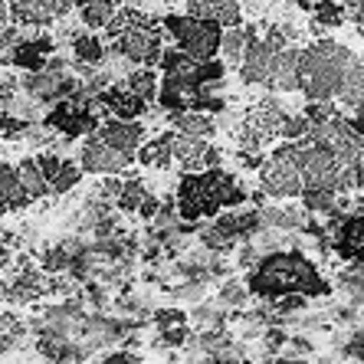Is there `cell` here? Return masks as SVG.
Masks as SVG:
<instances>
[{
    "label": "cell",
    "instance_id": "1",
    "mask_svg": "<svg viewBox=\"0 0 364 364\" xmlns=\"http://www.w3.org/2000/svg\"><path fill=\"white\" fill-rule=\"evenodd\" d=\"M246 286H250L253 299H259V302H276V299L289 296V292H302L309 299L331 292V282L325 279L318 272V266L299 246H289V250L263 256L253 269L246 272Z\"/></svg>",
    "mask_w": 364,
    "mask_h": 364
},
{
    "label": "cell",
    "instance_id": "2",
    "mask_svg": "<svg viewBox=\"0 0 364 364\" xmlns=\"http://www.w3.org/2000/svg\"><path fill=\"white\" fill-rule=\"evenodd\" d=\"M246 200V191L233 181V174L220 168L207 171H184L178 184V213L181 220L200 223L217 217L227 207H240Z\"/></svg>",
    "mask_w": 364,
    "mask_h": 364
},
{
    "label": "cell",
    "instance_id": "3",
    "mask_svg": "<svg viewBox=\"0 0 364 364\" xmlns=\"http://www.w3.org/2000/svg\"><path fill=\"white\" fill-rule=\"evenodd\" d=\"M358 53L338 40H312L302 46V92L305 99L338 102L351 76Z\"/></svg>",
    "mask_w": 364,
    "mask_h": 364
},
{
    "label": "cell",
    "instance_id": "4",
    "mask_svg": "<svg viewBox=\"0 0 364 364\" xmlns=\"http://www.w3.org/2000/svg\"><path fill=\"white\" fill-rule=\"evenodd\" d=\"M259 191L269 200H299L302 197L305 174H302V164H299L289 138L266 154L263 168H259Z\"/></svg>",
    "mask_w": 364,
    "mask_h": 364
},
{
    "label": "cell",
    "instance_id": "5",
    "mask_svg": "<svg viewBox=\"0 0 364 364\" xmlns=\"http://www.w3.org/2000/svg\"><path fill=\"white\" fill-rule=\"evenodd\" d=\"M164 36L174 40V46H181L184 53H191L194 60H217L223 43V26L213 20H200L194 14H168L161 17Z\"/></svg>",
    "mask_w": 364,
    "mask_h": 364
},
{
    "label": "cell",
    "instance_id": "6",
    "mask_svg": "<svg viewBox=\"0 0 364 364\" xmlns=\"http://www.w3.org/2000/svg\"><path fill=\"white\" fill-rule=\"evenodd\" d=\"M79 82H82V76L76 73V63L60 56V53H53L43 69H33V73L20 76V89L33 102H40V105H53L60 99H69L79 89Z\"/></svg>",
    "mask_w": 364,
    "mask_h": 364
},
{
    "label": "cell",
    "instance_id": "7",
    "mask_svg": "<svg viewBox=\"0 0 364 364\" xmlns=\"http://www.w3.org/2000/svg\"><path fill=\"white\" fill-rule=\"evenodd\" d=\"M138 158L132 151H122L112 141L92 132L85 135V141L79 144V164L85 168V174H99V178H122Z\"/></svg>",
    "mask_w": 364,
    "mask_h": 364
},
{
    "label": "cell",
    "instance_id": "8",
    "mask_svg": "<svg viewBox=\"0 0 364 364\" xmlns=\"http://www.w3.org/2000/svg\"><path fill=\"white\" fill-rule=\"evenodd\" d=\"M56 46H60V40L53 33H46V30H33V26H26L23 40L10 50V56L4 63L14 69H20V73H33V69H43L46 66V60H50L53 53H56Z\"/></svg>",
    "mask_w": 364,
    "mask_h": 364
},
{
    "label": "cell",
    "instance_id": "9",
    "mask_svg": "<svg viewBox=\"0 0 364 364\" xmlns=\"http://www.w3.org/2000/svg\"><path fill=\"white\" fill-rule=\"evenodd\" d=\"M10 10H14V23L50 30L69 17V10H76V0H10Z\"/></svg>",
    "mask_w": 364,
    "mask_h": 364
},
{
    "label": "cell",
    "instance_id": "10",
    "mask_svg": "<svg viewBox=\"0 0 364 364\" xmlns=\"http://www.w3.org/2000/svg\"><path fill=\"white\" fill-rule=\"evenodd\" d=\"M99 135L105 138V141H112L115 148H122V151H132L135 158H138V148L148 141L141 122H138V119H119V115H112V119L102 122Z\"/></svg>",
    "mask_w": 364,
    "mask_h": 364
},
{
    "label": "cell",
    "instance_id": "11",
    "mask_svg": "<svg viewBox=\"0 0 364 364\" xmlns=\"http://www.w3.org/2000/svg\"><path fill=\"white\" fill-rule=\"evenodd\" d=\"M184 10L200 20L220 23L223 30H227V26H240L246 17V10L240 0H184Z\"/></svg>",
    "mask_w": 364,
    "mask_h": 364
},
{
    "label": "cell",
    "instance_id": "12",
    "mask_svg": "<svg viewBox=\"0 0 364 364\" xmlns=\"http://www.w3.org/2000/svg\"><path fill=\"white\" fill-rule=\"evenodd\" d=\"M269 92H302V46H292L289 43L286 50L279 53V63H276V73H272Z\"/></svg>",
    "mask_w": 364,
    "mask_h": 364
},
{
    "label": "cell",
    "instance_id": "13",
    "mask_svg": "<svg viewBox=\"0 0 364 364\" xmlns=\"http://www.w3.org/2000/svg\"><path fill=\"white\" fill-rule=\"evenodd\" d=\"M69 53H73V60L82 63V66H95L102 69L105 56H109V43L99 36V30H76V33H69Z\"/></svg>",
    "mask_w": 364,
    "mask_h": 364
},
{
    "label": "cell",
    "instance_id": "14",
    "mask_svg": "<svg viewBox=\"0 0 364 364\" xmlns=\"http://www.w3.org/2000/svg\"><path fill=\"white\" fill-rule=\"evenodd\" d=\"M207 151H210V138L174 132V161L181 171H207Z\"/></svg>",
    "mask_w": 364,
    "mask_h": 364
},
{
    "label": "cell",
    "instance_id": "15",
    "mask_svg": "<svg viewBox=\"0 0 364 364\" xmlns=\"http://www.w3.org/2000/svg\"><path fill=\"white\" fill-rule=\"evenodd\" d=\"M26 203H33V200L26 197L23 184H20V178H17V164L0 161V217H4V213H17V210H23Z\"/></svg>",
    "mask_w": 364,
    "mask_h": 364
},
{
    "label": "cell",
    "instance_id": "16",
    "mask_svg": "<svg viewBox=\"0 0 364 364\" xmlns=\"http://www.w3.org/2000/svg\"><path fill=\"white\" fill-rule=\"evenodd\" d=\"M259 36V23H240V26H227L223 30V43H220V56L227 66H240L243 53L250 50V43Z\"/></svg>",
    "mask_w": 364,
    "mask_h": 364
},
{
    "label": "cell",
    "instance_id": "17",
    "mask_svg": "<svg viewBox=\"0 0 364 364\" xmlns=\"http://www.w3.org/2000/svg\"><path fill=\"white\" fill-rule=\"evenodd\" d=\"M168 125L174 128V132H184V135H200V138H213V135H217V119H213L210 112H200V109L171 112Z\"/></svg>",
    "mask_w": 364,
    "mask_h": 364
},
{
    "label": "cell",
    "instance_id": "18",
    "mask_svg": "<svg viewBox=\"0 0 364 364\" xmlns=\"http://www.w3.org/2000/svg\"><path fill=\"white\" fill-rule=\"evenodd\" d=\"M138 164L141 168H171L174 164V128L164 135H154L138 148Z\"/></svg>",
    "mask_w": 364,
    "mask_h": 364
},
{
    "label": "cell",
    "instance_id": "19",
    "mask_svg": "<svg viewBox=\"0 0 364 364\" xmlns=\"http://www.w3.org/2000/svg\"><path fill=\"white\" fill-rule=\"evenodd\" d=\"M119 10V0H76V14L89 30H109Z\"/></svg>",
    "mask_w": 364,
    "mask_h": 364
},
{
    "label": "cell",
    "instance_id": "20",
    "mask_svg": "<svg viewBox=\"0 0 364 364\" xmlns=\"http://www.w3.org/2000/svg\"><path fill=\"white\" fill-rule=\"evenodd\" d=\"M17 178H20V184H23V191H26L30 200H43L46 194H53L50 181H46V174H43V168H40L36 158H20L17 161Z\"/></svg>",
    "mask_w": 364,
    "mask_h": 364
},
{
    "label": "cell",
    "instance_id": "21",
    "mask_svg": "<svg viewBox=\"0 0 364 364\" xmlns=\"http://www.w3.org/2000/svg\"><path fill=\"white\" fill-rule=\"evenodd\" d=\"M227 322H230V309L217 296L194 302V309H191V325L194 328H227Z\"/></svg>",
    "mask_w": 364,
    "mask_h": 364
},
{
    "label": "cell",
    "instance_id": "22",
    "mask_svg": "<svg viewBox=\"0 0 364 364\" xmlns=\"http://www.w3.org/2000/svg\"><path fill=\"white\" fill-rule=\"evenodd\" d=\"M338 102L348 112H364V56L355 60L351 76H348V85H345V92H341Z\"/></svg>",
    "mask_w": 364,
    "mask_h": 364
},
{
    "label": "cell",
    "instance_id": "23",
    "mask_svg": "<svg viewBox=\"0 0 364 364\" xmlns=\"http://www.w3.org/2000/svg\"><path fill=\"white\" fill-rule=\"evenodd\" d=\"M125 85L132 89L135 95H141V99L154 102L158 99V85H161V79H158V73H154L151 66H135L132 73L125 76Z\"/></svg>",
    "mask_w": 364,
    "mask_h": 364
},
{
    "label": "cell",
    "instance_id": "24",
    "mask_svg": "<svg viewBox=\"0 0 364 364\" xmlns=\"http://www.w3.org/2000/svg\"><path fill=\"white\" fill-rule=\"evenodd\" d=\"M338 191H331V187H305L302 191V197H299V200H302V207L309 213H331L335 210V207H338Z\"/></svg>",
    "mask_w": 364,
    "mask_h": 364
},
{
    "label": "cell",
    "instance_id": "25",
    "mask_svg": "<svg viewBox=\"0 0 364 364\" xmlns=\"http://www.w3.org/2000/svg\"><path fill=\"white\" fill-rule=\"evenodd\" d=\"M348 4H341V0H318L312 7V17H315V26H322V30H335V26H341L348 20Z\"/></svg>",
    "mask_w": 364,
    "mask_h": 364
},
{
    "label": "cell",
    "instance_id": "26",
    "mask_svg": "<svg viewBox=\"0 0 364 364\" xmlns=\"http://www.w3.org/2000/svg\"><path fill=\"white\" fill-rule=\"evenodd\" d=\"M217 299H220L223 305H227L230 312H240V309H246V302L253 299V292H250V286H246V279H223L220 289H217Z\"/></svg>",
    "mask_w": 364,
    "mask_h": 364
},
{
    "label": "cell",
    "instance_id": "27",
    "mask_svg": "<svg viewBox=\"0 0 364 364\" xmlns=\"http://www.w3.org/2000/svg\"><path fill=\"white\" fill-rule=\"evenodd\" d=\"M338 289L355 305H361V309H364V259H361V263H351L345 272H341V276H338Z\"/></svg>",
    "mask_w": 364,
    "mask_h": 364
},
{
    "label": "cell",
    "instance_id": "28",
    "mask_svg": "<svg viewBox=\"0 0 364 364\" xmlns=\"http://www.w3.org/2000/svg\"><path fill=\"white\" fill-rule=\"evenodd\" d=\"M82 174H85V168L79 161H63V168H60V178L53 181V194H69V191H73V187L79 184V181H82Z\"/></svg>",
    "mask_w": 364,
    "mask_h": 364
},
{
    "label": "cell",
    "instance_id": "29",
    "mask_svg": "<svg viewBox=\"0 0 364 364\" xmlns=\"http://www.w3.org/2000/svg\"><path fill=\"white\" fill-rule=\"evenodd\" d=\"M174 302H203L207 299V282L200 279H181L178 286H171Z\"/></svg>",
    "mask_w": 364,
    "mask_h": 364
},
{
    "label": "cell",
    "instance_id": "30",
    "mask_svg": "<svg viewBox=\"0 0 364 364\" xmlns=\"http://www.w3.org/2000/svg\"><path fill=\"white\" fill-rule=\"evenodd\" d=\"M154 318V328L164 331V328H174V325H187L191 322V315H184L181 309H154L151 312Z\"/></svg>",
    "mask_w": 364,
    "mask_h": 364
},
{
    "label": "cell",
    "instance_id": "31",
    "mask_svg": "<svg viewBox=\"0 0 364 364\" xmlns=\"http://www.w3.org/2000/svg\"><path fill=\"white\" fill-rule=\"evenodd\" d=\"M345 358H358V361H364V325L361 328H355L351 335H348L345 341V351H341Z\"/></svg>",
    "mask_w": 364,
    "mask_h": 364
},
{
    "label": "cell",
    "instance_id": "32",
    "mask_svg": "<svg viewBox=\"0 0 364 364\" xmlns=\"http://www.w3.org/2000/svg\"><path fill=\"white\" fill-rule=\"evenodd\" d=\"M99 361H109V364H138V361H141V355H135V351H109V355H102Z\"/></svg>",
    "mask_w": 364,
    "mask_h": 364
},
{
    "label": "cell",
    "instance_id": "33",
    "mask_svg": "<svg viewBox=\"0 0 364 364\" xmlns=\"http://www.w3.org/2000/svg\"><path fill=\"white\" fill-rule=\"evenodd\" d=\"M14 20V10H10V0H0V26H7Z\"/></svg>",
    "mask_w": 364,
    "mask_h": 364
},
{
    "label": "cell",
    "instance_id": "34",
    "mask_svg": "<svg viewBox=\"0 0 364 364\" xmlns=\"http://www.w3.org/2000/svg\"><path fill=\"white\" fill-rule=\"evenodd\" d=\"M351 17H355L358 30H361V33H364V0H361V4H355V7H351Z\"/></svg>",
    "mask_w": 364,
    "mask_h": 364
},
{
    "label": "cell",
    "instance_id": "35",
    "mask_svg": "<svg viewBox=\"0 0 364 364\" xmlns=\"http://www.w3.org/2000/svg\"><path fill=\"white\" fill-rule=\"evenodd\" d=\"M355 174H358V191H364V158L355 164Z\"/></svg>",
    "mask_w": 364,
    "mask_h": 364
},
{
    "label": "cell",
    "instance_id": "36",
    "mask_svg": "<svg viewBox=\"0 0 364 364\" xmlns=\"http://www.w3.org/2000/svg\"><path fill=\"white\" fill-rule=\"evenodd\" d=\"M7 263H10V250L0 243V269H7Z\"/></svg>",
    "mask_w": 364,
    "mask_h": 364
}]
</instances>
